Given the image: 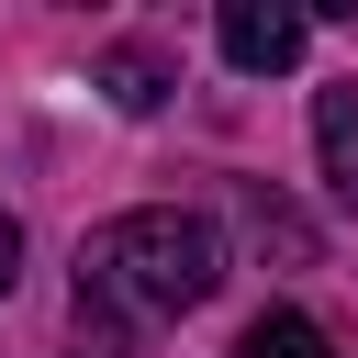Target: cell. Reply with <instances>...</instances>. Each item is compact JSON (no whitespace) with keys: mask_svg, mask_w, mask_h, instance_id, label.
<instances>
[{"mask_svg":"<svg viewBox=\"0 0 358 358\" xmlns=\"http://www.w3.org/2000/svg\"><path fill=\"white\" fill-rule=\"evenodd\" d=\"M235 358H336V336L313 324V313H291V302H268L257 324H246V347Z\"/></svg>","mask_w":358,"mask_h":358,"instance_id":"obj_5","label":"cell"},{"mask_svg":"<svg viewBox=\"0 0 358 358\" xmlns=\"http://www.w3.org/2000/svg\"><path fill=\"white\" fill-rule=\"evenodd\" d=\"M213 45H224V67L280 78V67L313 45V11H291V0H224V11H213Z\"/></svg>","mask_w":358,"mask_h":358,"instance_id":"obj_2","label":"cell"},{"mask_svg":"<svg viewBox=\"0 0 358 358\" xmlns=\"http://www.w3.org/2000/svg\"><path fill=\"white\" fill-rule=\"evenodd\" d=\"M224 291V235L179 201H145L78 246V324H168Z\"/></svg>","mask_w":358,"mask_h":358,"instance_id":"obj_1","label":"cell"},{"mask_svg":"<svg viewBox=\"0 0 358 358\" xmlns=\"http://www.w3.org/2000/svg\"><path fill=\"white\" fill-rule=\"evenodd\" d=\"M235 213H246V235H257V246H280V257H313V235H302V224H291L268 190H235Z\"/></svg>","mask_w":358,"mask_h":358,"instance_id":"obj_6","label":"cell"},{"mask_svg":"<svg viewBox=\"0 0 358 358\" xmlns=\"http://www.w3.org/2000/svg\"><path fill=\"white\" fill-rule=\"evenodd\" d=\"M313 157H324V190L358 213V78L313 90Z\"/></svg>","mask_w":358,"mask_h":358,"instance_id":"obj_3","label":"cell"},{"mask_svg":"<svg viewBox=\"0 0 358 358\" xmlns=\"http://www.w3.org/2000/svg\"><path fill=\"white\" fill-rule=\"evenodd\" d=\"M101 90H112V112H157L168 101V56L157 45H112L101 56Z\"/></svg>","mask_w":358,"mask_h":358,"instance_id":"obj_4","label":"cell"},{"mask_svg":"<svg viewBox=\"0 0 358 358\" xmlns=\"http://www.w3.org/2000/svg\"><path fill=\"white\" fill-rule=\"evenodd\" d=\"M78 358H101V347H78Z\"/></svg>","mask_w":358,"mask_h":358,"instance_id":"obj_8","label":"cell"},{"mask_svg":"<svg viewBox=\"0 0 358 358\" xmlns=\"http://www.w3.org/2000/svg\"><path fill=\"white\" fill-rule=\"evenodd\" d=\"M11 280H22V224L0 213V302H11Z\"/></svg>","mask_w":358,"mask_h":358,"instance_id":"obj_7","label":"cell"}]
</instances>
